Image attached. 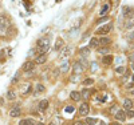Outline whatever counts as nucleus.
<instances>
[{
    "label": "nucleus",
    "mask_w": 134,
    "mask_h": 125,
    "mask_svg": "<svg viewBox=\"0 0 134 125\" xmlns=\"http://www.w3.org/2000/svg\"><path fill=\"white\" fill-rule=\"evenodd\" d=\"M79 61H82V64H83V68H85V67H87V63H86L87 60H86V57H81V60H79Z\"/></svg>",
    "instance_id": "36"
},
{
    "label": "nucleus",
    "mask_w": 134,
    "mask_h": 125,
    "mask_svg": "<svg viewBox=\"0 0 134 125\" xmlns=\"http://www.w3.org/2000/svg\"><path fill=\"white\" fill-rule=\"evenodd\" d=\"M100 125H106V124H105V122H100Z\"/></svg>",
    "instance_id": "44"
},
{
    "label": "nucleus",
    "mask_w": 134,
    "mask_h": 125,
    "mask_svg": "<svg viewBox=\"0 0 134 125\" xmlns=\"http://www.w3.org/2000/svg\"><path fill=\"white\" fill-rule=\"evenodd\" d=\"M109 51H110V49H109L107 47H102V48H99V49H98V53L105 56V55H107V53H109Z\"/></svg>",
    "instance_id": "25"
},
{
    "label": "nucleus",
    "mask_w": 134,
    "mask_h": 125,
    "mask_svg": "<svg viewBox=\"0 0 134 125\" xmlns=\"http://www.w3.org/2000/svg\"><path fill=\"white\" fill-rule=\"evenodd\" d=\"M97 122H98V120L95 117H87L85 121V124H87V125H95Z\"/></svg>",
    "instance_id": "17"
},
{
    "label": "nucleus",
    "mask_w": 134,
    "mask_h": 125,
    "mask_svg": "<svg viewBox=\"0 0 134 125\" xmlns=\"http://www.w3.org/2000/svg\"><path fill=\"white\" fill-rule=\"evenodd\" d=\"M129 61H130V63H131V64H133V63H134V53H131V55H130V56H129Z\"/></svg>",
    "instance_id": "38"
},
{
    "label": "nucleus",
    "mask_w": 134,
    "mask_h": 125,
    "mask_svg": "<svg viewBox=\"0 0 134 125\" xmlns=\"http://www.w3.org/2000/svg\"><path fill=\"white\" fill-rule=\"evenodd\" d=\"M111 125H119L118 122H113V124H111Z\"/></svg>",
    "instance_id": "41"
},
{
    "label": "nucleus",
    "mask_w": 134,
    "mask_h": 125,
    "mask_svg": "<svg viewBox=\"0 0 134 125\" xmlns=\"http://www.w3.org/2000/svg\"><path fill=\"white\" fill-rule=\"evenodd\" d=\"M31 92V84H27V87L23 88V95H28Z\"/></svg>",
    "instance_id": "29"
},
{
    "label": "nucleus",
    "mask_w": 134,
    "mask_h": 125,
    "mask_svg": "<svg viewBox=\"0 0 134 125\" xmlns=\"http://www.w3.org/2000/svg\"><path fill=\"white\" fill-rule=\"evenodd\" d=\"M124 107H125V109L130 110V109L133 108V101H131L130 98H125V100H124Z\"/></svg>",
    "instance_id": "13"
},
{
    "label": "nucleus",
    "mask_w": 134,
    "mask_h": 125,
    "mask_svg": "<svg viewBox=\"0 0 134 125\" xmlns=\"http://www.w3.org/2000/svg\"><path fill=\"white\" fill-rule=\"evenodd\" d=\"M7 28H8V25L0 27V35H5V32H7Z\"/></svg>",
    "instance_id": "33"
},
{
    "label": "nucleus",
    "mask_w": 134,
    "mask_h": 125,
    "mask_svg": "<svg viewBox=\"0 0 134 125\" xmlns=\"http://www.w3.org/2000/svg\"><path fill=\"white\" fill-rule=\"evenodd\" d=\"M20 115H21V109H20L19 105L9 110V116H11V117H19Z\"/></svg>",
    "instance_id": "7"
},
{
    "label": "nucleus",
    "mask_w": 134,
    "mask_h": 125,
    "mask_svg": "<svg viewBox=\"0 0 134 125\" xmlns=\"http://www.w3.org/2000/svg\"><path fill=\"white\" fill-rule=\"evenodd\" d=\"M34 67H35V64H34V63L27 61V63L23 65V71H24L26 73H31V72H34Z\"/></svg>",
    "instance_id": "8"
},
{
    "label": "nucleus",
    "mask_w": 134,
    "mask_h": 125,
    "mask_svg": "<svg viewBox=\"0 0 134 125\" xmlns=\"http://www.w3.org/2000/svg\"><path fill=\"white\" fill-rule=\"evenodd\" d=\"M36 125H44V124H42V122H38V124H36Z\"/></svg>",
    "instance_id": "42"
},
{
    "label": "nucleus",
    "mask_w": 134,
    "mask_h": 125,
    "mask_svg": "<svg viewBox=\"0 0 134 125\" xmlns=\"http://www.w3.org/2000/svg\"><path fill=\"white\" fill-rule=\"evenodd\" d=\"M131 78H133V83H134V75H133V77H131Z\"/></svg>",
    "instance_id": "45"
},
{
    "label": "nucleus",
    "mask_w": 134,
    "mask_h": 125,
    "mask_svg": "<svg viewBox=\"0 0 134 125\" xmlns=\"http://www.w3.org/2000/svg\"><path fill=\"white\" fill-rule=\"evenodd\" d=\"M98 41H99V45H102V47H103V45H107V44L110 43V39H109V37L102 36L100 39H98Z\"/></svg>",
    "instance_id": "16"
},
{
    "label": "nucleus",
    "mask_w": 134,
    "mask_h": 125,
    "mask_svg": "<svg viewBox=\"0 0 134 125\" xmlns=\"http://www.w3.org/2000/svg\"><path fill=\"white\" fill-rule=\"evenodd\" d=\"M50 125H57V124H54V122H51V124H50Z\"/></svg>",
    "instance_id": "46"
},
{
    "label": "nucleus",
    "mask_w": 134,
    "mask_h": 125,
    "mask_svg": "<svg viewBox=\"0 0 134 125\" xmlns=\"http://www.w3.org/2000/svg\"><path fill=\"white\" fill-rule=\"evenodd\" d=\"M19 125H36V122L34 121L32 119H24V120H21Z\"/></svg>",
    "instance_id": "14"
},
{
    "label": "nucleus",
    "mask_w": 134,
    "mask_h": 125,
    "mask_svg": "<svg viewBox=\"0 0 134 125\" xmlns=\"http://www.w3.org/2000/svg\"><path fill=\"white\" fill-rule=\"evenodd\" d=\"M38 49L40 51V53H46L50 49V39L48 37H42L38 40Z\"/></svg>",
    "instance_id": "1"
},
{
    "label": "nucleus",
    "mask_w": 134,
    "mask_h": 125,
    "mask_svg": "<svg viewBox=\"0 0 134 125\" xmlns=\"http://www.w3.org/2000/svg\"><path fill=\"white\" fill-rule=\"evenodd\" d=\"M81 97H82V98H85V100H87L88 97H90V92H88L87 89H83L82 92H81Z\"/></svg>",
    "instance_id": "24"
},
{
    "label": "nucleus",
    "mask_w": 134,
    "mask_h": 125,
    "mask_svg": "<svg viewBox=\"0 0 134 125\" xmlns=\"http://www.w3.org/2000/svg\"><path fill=\"white\" fill-rule=\"evenodd\" d=\"M111 28H113V24H106V25H102V27H99L98 29H97V33L98 35H106V33H109L110 31H111Z\"/></svg>",
    "instance_id": "3"
},
{
    "label": "nucleus",
    "mask_w": 134,
    "mask_h": 125,
    "mask_svg": "<svg viewBox=\"0 0 134 125\" xmlns=\"http://www.w3.org/2000/svg\"><path fill=\"white\" fill-rule=\"evenodd\" d=\"M64 112H66V113H72V112H74V107H72V105L66 107V108H64Z\"/></svg>",
    "instance_id": "31"
},
{
    "label": "nucleus",
    "mask_w": 134,
    "mask_h": 125,
    "mask_svg": "<svg viewBox=\"0 0 134 125\" xmlns=\"http://www.w3.org/2000/svg\"><path fill=\"white\" fill-rule=\"evenodd\" d=\"M35 90H36V93H42V92H44V90H46V88H44L43 84H36Z\"/></svg>",
    "instance_id": "22"
},
{
    "label": "nucleus",
    "mask_w": 134,
    "mask_h": 125,
    "mask_svg": "<svg viewBox=\"0 0 134 125\" xmlns=\"http://www.w3.org/2000/svg\"><path fill=\"white\" fill-rule=\"evenodd\" d=\"M74 125H85V122H81V121H76Z\"/></svg>",
    "instance_id": "39"
},
{
    "label": "nucleus",
    "mask_w": 134,
    "mask_h": 125,
    "mask_svg": "<svg viewBox=\"0 0 134 125\" xmlns=\"http://www.w3.org/2000/svg\"><path fill=\"white\" fill-rule=\"evenodd\" d=\"M88 110H90V107H88L87 103L81 104V107H79V115H81V116H86V115H88Z\"/></svg>",
    "instance_id": "5"
},
{
    "label": "nucleus",
    "mask_w": 134,
    "mask_h": 125,
    "mask_svg": "<svg viewBox=\"0 0 134 125\" xmlns=\"http://www.w3.org/2000/svg\"><path fill=\"white\" fill-rule=\"evenodd\" d=\"M88 53H90V48H88V47H85V48L81 49V56H82V57H87Z\"/></svg>",
    "instance_id": "20"
},
{
    "label": "nucleus",
    "mask_w": 134,
    "mask_h": 125,
    "mask_svg": "<svg viewBox=\"0 0 134 125\" xmlns=\"http://www.w3.org/2000/svg\"><path fill=\"white\" fill-rule=\"evenodd\" d=\"M70 68V61H64L62 65H60V72H67Z\"/></svg>",
    "instance_id": "18"
},
{
    "label": "nucleus",
    "mask_w": 134,
    "mask_h": 125,
    "mask_svg": "<svg viewBox=\"0 0 134 125\" xmlns=\"http://www.w3.org/2000/svg\"><path fill=\"white\" fill-rule=\"evenodd\" d=\"M62 47H63V40H62V39H58V40H57V44H55V49L59 51Z\"/></svg>",
    "instance_id": "27"
},
{
    "label": "nucleus",
    "mask_w": 134,
    "mask_h": 125,
    "mask_svg": "<svg viewBox=\"0 0 134 125\" xmlns=\"http://www.w3.org/2000/svg\"><path fill=\"white\" fill-rule=\"evenodd\" d=\"M70 97H71L74 101H79V100H81V93L76 92V90H72V92L70 93Z\"/></svg>",
    "instance_id": "15"
},
{
    "label": "nucleus",
    "mask_w": 134,
    "mask_h": 125,
    "mask_svg": "<svg viewBox=\"0 0 134 125\" xmlns=\"http://www.w3.org/2000/svg\"><path fill=\"white\" fill-rule=\"evenodd\" d=\"M129 125H133V124H129Z\"/></svg>",
    "instance_id": "47"
},
{
    "label": "nucleus",
    "mask_w": 134,
    "mask_h": 125,
    "mask_svg": "<svg viewBox=\"0 0 134 125\" xmlns=\"http://www.w3.org/2000/svg\"><path fill=\"white\" fill-rule=\"evenodd\" d=\"M71 53V48L70 47H67V45H64V47L62 48V52H60V59H66V57H69Z\"/></svg>",
    "instance_id": "6"
},
{
    "label": "nucleus",
    "mask_w": 134,
    "mask_h": 125,
    "mask_svg": "<svg viewBox=\"0 0 134 125\" xmlns=\"http://www.w3.org/2000/svg\"><path fill=\"white\" fill-rule=\"evenodd\" d=\"M4 25H8V20L5 16H0V27H4Z\"/></svg>",
    "instance_id": "23"
},
{
    "label": "nucleus",
    "mask_w": 134,
    "mask_h": 125,
    "mask_svg": "<svg viewBox=\"0 0 134 125\" xmlns=\"http://www.w3.org/2000/svg\"><path fill=\"white\" fill-rule=\"evenodd\" d=\"M109 9H110V5L109 4H105L102 8H100V16H105L109 12Z\"/></svg>",
    "instance_id": "21"
},
{
    "label": "nucleus",
    "mask_w": 134,
    "mask_h": 125,
    "mask_svg": "<svg viewBox=\"0 0 134 125\" xmlns=\"http://www.w3.org/2000/svg\"><path fill=\"white\" fill-rule=\"evenodd\" d=\"M102 61H103L105 64L113 63V56H111V55H105V56H103V59H102Z\"/></svg>",
    "instance_id": "19"
},
{
    "label": "nucleus",
    "mask_w": 134,
    "mask_h": 125,
    "mask_svg": "<svg viewBox=\"0 0 134 125\" xmlns=\"http://www.w3.org/2000/svg\"><path fill=\"white\" fill-rule=\"evenodd\" d=\"M122 60H124V57H122V56H118V57L115 59V63H118V64H121V63H122Z\"/></svg>",
    "instance_id": "37"
},
{
    "label": "nucleus",
    "mask_w": 134,
    "mask_h": 125,
    "mask_svg": "<svg viewBox=\"0 0 134 125\" xmlns=\"http://www.w3.org/2000/svg\"><path fill=\"white\" fill-rule=\"evenodd\" d=\"M46 60H47V55L46 53H40V55H38L35 57V63L36 64H44Z\"/></svg>",
    "instance_id": "9"
},
{
    "label": "nucleus",
    "mask_w": 134,
    "mask_h": 125,
    "mask_svg": "<svg viewBox=\"0 0 134 125\" xmlns=\"http://www.w3.org/2000/svg\"><path fill=\"white\" fill-rule=\"evenodd\" d=\"M93 83H94L93 78H86V80H85L82 84H83V85H93Z\"/></svg>",
    "instance_id": "30"
},
{
    "label": "nucleus",
    "mask_w": 134,
    "mask_h": 125,
    "mask_svg": "<svg viewBox=\"0 0 134 125\" xmlns=\"http://www.w3.org/2000/svg\"><path fill=\"white\" fill-rule=\"evenodd\" d=\"M131 95H134V89H133V90H131Z\"/></svg>",
    "instance_id": "43"
},
{
    "label": "nucleus",
    "mask_w": 134,
    "mask_h": 125,
    "mask_svg": "<svg viewBox=\"0 0 134 125\" xmlns=\"http://www.w3.org/2000/svg\"><path fill=\"white\" fill-rule=\"evenodd\" d=\"M126 115H127V117L133 119V117H134V110H131V109H130V110H129V112L126 113Z\"/></svg>",
    "instance_id": "34"
},
{
    "label": "nucleus",
    "mask_w": 134,
    "mask_h": 125,
    "mask_svg": "<svg viewBox=\"0 0 134 125\" xmlns=\"http://www.w3.org/2000/svg\"><path fill=\"white\" fill-rule=\"evenodd\" d=\"M117 73H119V75H122V73H125V67H117Z\"/></svg>",
    "instance_id": "32"
},
{
    "label": "nucleus",
    "mask_w": 134,
    "mask_h": 125,
    "mask_svg": "<svg viewBox=\"0 0 134 125\" xmlns=\"http://www.w3.org/2000/svg\"><path fill=\"white\" fill-rule=\"evenodd\" d=\"M7 97H8V100H15L16 98V93L14 92V90H8Z\"/></svg>",
    "instance_id": "26"
},
{
    "label": "nucleus",
    "mask_w": 134,
    "mask_h": 125,
    "mask_svg": "<svg viewBox=\"0 0 134 125\" xmlns=\"http://www.w3.org/2000/svg\"><path fill=\"white\" fill-rule=\"evenodd\" d=\"M127 39H129V40H133V39H134V29L127 35Z\"/></svg>",
    "instance_id": "35"
},
{
    "label": "nucleus",
    "mask_w": 134,
    "mask_h": 125,
    "mask_svg": "<svg viewBox=\"0 0 134 125\" xmlns=\"http://www.w3.org/2000/svg\"><path fill=\"white\" fill-rule=\"evenodd\" d=\"M109 19H110L109 16H102V17H100V19H98V20H97V24H102V23L107 21Z\"/></svg>",
    "instance_id": "28"
},
{
    "label": "nucleus",
    "mask_w": 134,
    "mask_h": 125,
    "mask_svg": "<svg viewBox=\"0 0 134 125\" xmlns=\"http://www.w3.org/2000/svg\"><path fill=\"white\" fill-rule=\"evenodd\" d=\"M131 71H133V72H134V63H133V64H131Z\"/></svg>",
    "instance_id": "40"
},
{
    "label": "nucleus",
    "mask_w": 134,
    "mask_h": 125,
    "mask_svg": "<svg viewBox=\"0 0 134 125\" xmlns=\"http://www.w3.org/2000/svg\"><path fill=\"white\" fill-rule=\"evenodd\" d=\"M115 119L118 121H125L126 120V112L125 110H117L115 112Z\"/></svg>",
    "instance_id": "10"
},
{
    "label": "nucleus",
    "mask_w": 134,
    "mask_h": 125,
    "mask_svg": "<svg viewBox=\"0 0 134 125\" xmlns=\"http://www.w3.org/2000/svg\"><path fill=\"white\" fill-rule=\"evenodd\" d=\"M83 71H85L83 65H81L79 61H76V63L74 64V67H72V73L76 75V76H81V75L83 73Z\"/></svg>",
    "instance_id": "4"
},
{
    "label": "nucleus",
    "mask_w": 134,
    "mask_h": 125,
    "mask_svg": "<svg viewBox=\"0 0 134 125\" xmlns=\"http://www.w3.org/2000/svg\"><path fill=\"white\" fill-rule=\"evenodd\" d=\"M99 47V41L97 37H91L90 39V43H88V48H97Z\"/></svg>",
    "instance_id": "12"
},
{
    "label": "nucleus",
    "mask_w": 134,
    "mask_h": 125,
    "mask_svg": "<svg viewBox=\"0 0 134 125\" xmlns=\"http://www.w3.org/2000/svg\"><path fill=\"white\" fill-rule=\"evenodd\" d=\"M48 108V100H42L40 103H39V110L40 112H44Z\"/></svg>",
    "instance_id": "11"
},
{
    "label": "nucleus",
    "mask_w": 134,
    "mask_h": 125,
    "mask_svg": "<svg viewBox=\"0 0 134 125\" xmlns=\"http://www.w3.org/2000/svg\"><path fill=\"white\" fill-rule=\"evenodd\" d=\"M122 15L125 19H131V16L134 15V8H131L130 5H125L122 8Z\"/></svg>",
    "instance_id": "2"
}]
</instances>
